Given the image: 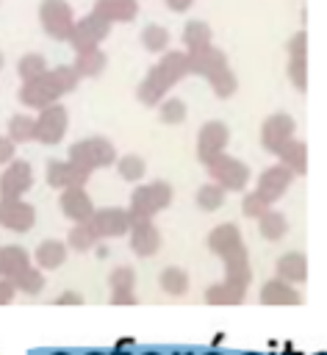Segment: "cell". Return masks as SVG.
<instances>
[{
	"label": "cell",
	"instance_id": "obj_15",
	"mask_svg": "<svg viewBox=\"0 0 327 355\" xmlns=\"http://www.w3.org/2000/svg\"><path fill=\"white\" fill-rule=\"evenodd\" d=\"M36 222V211L25 200H0V227L11 233H28Z\"/></svg>",
	"mask_w": 327,
	"mask_h": 355
},
{
	"label": "cell",
	"instance_id": "obj_42",
	"mask_svg": "<svg viewBox=\"0 0 327 355\" xmlns=\"http://www.w3.org/2000/svg\"><path fill=\"white\" fill-rule=\"evenodd\" d=\"M53 302H55V305H80L83 297H80L78 291H64V294H58Z\"/></svg>",
	"mask_w": 327,
	"mask_h": 355
},
{
	"label": "cell",
	"instance_id": "obj_26",
	"mask_svg": "<svg viewBox=\"0 0 327 355\" xmlns=\"http://www.w3.org/2000/svg\"><path fill=\"white\" fill-rule=\"evenodd\" d=\"M75 72L80 75V78H97V75H103V69L108 67V55L100 50V47H94V50H83V53H75Z\"/></svg>",
	"mask_w": 327,
	"mask_h": 355
},
{
	"label": "cell",
	"instance_id": "obj_44",
	"mask_svg": "<svg viewBox=\"0 0 327 355\" xmlns=\"http://www.w3.org/2000/svg\"><path fill=\"white\" fill-rule=\"evenodd\" d=\"M164 3H166V6L172 8V11H188L194 0H164Z\"/></svg>",
	"mask_w": 327,
	"mask_h": 355
},
{
	"label": "cell",
	"instance_id": "obj_37",
	"mask_svg": "<svg viewBox=\"0 0 327 355\" xmlns=\"http://www.w3.org/2000/svg\"><path fill=\"white\" fill-rule=\"evenodd\" d=\"M14 288L17 291H22V294H39L42 288H44V275H42V269L36 266V263H30L25 272H19L14 280Z\"/></svg>",
	"mask_w": 327,
	"mask_h": 355
},
{
	"label": "cell",
	"instance_id": "obj_13",
	"mask_svg": "<svg viewBox=\"0 0 327 355\" xmlns=\"http://www.w3.org/2000/svg\"><path fill=\"white\" fill-rule=\"evenodd\" d=\"M91 178V172H86V169H80L78 164H72L69 158L64 161V158H50L47 161V183L53 186V189H83L86 186V180Z\"/></svg>",
	"mask_w": 327,
	"mask_h": 355
},
{
	"label": "cell",
	"instance_id": "obj_39",
	"mask_svg": "<svg viewBox=\"0 0 327 355\" xmlns=\"http://www.w3.org/2000/svg\"><path fill=\"white\" fill-rule=\"evenodd\" d=\"M141 44L150 53H166V47H169V31L161 28V25H147L141 31Z\"/></svg>",
	"mask_w": 327,
	"mask_h": 355
},
{
	"label": "cell",
	"instance_id": "obj_16",
	"mask_svg": "<svg viewBox=\"0 0 327 355\" xmlns=\"http://www.w3.org/2000/svg\"><path fill=\"white\" fill-rule=\"evenodd\" d=\"M288 78L297 92L308 89V36L302 31L288 42Z\"/></svg>",
	"mask_w": 327,
	"mask_h": 355
},
{
	"label": "cell",
	"instance_id": "obj_46",
	"mask_svg": "<svg viewBox=\"0 0 327 355\" xmlns=\"http://www.w3.org/2000/svg\"><path fill=\"white\" fill-rule=\"evenodd\" d=\"M172 355H194L191 349H177V352H172Z\"/></svg>",
	"mask_w": 327,
	"mask_h": 355
},
{
	"label": "cell",
	"instance_id": "obj_4",
	"mask_svg": "<svg viewBox=\"0 0 327 355\" xmlns=\"http://www.w3.org/2000/svg\"><path fill=\"white\" fill-rule=\"evenodd\" d=\"M67 158H69L72 164H78L80 169H86V172L105 169V166H114V164L119 161L114 141L105 139V136H91V139H80V141L69 144Z\"/></svg>",
	"mask_w": 327,
	"mask_h": 355
},
{
	"label": "cell",
	"instance_id": "obj_34",
	"mask_svg": "<svg viewBox=\"0 0 327 355\" xmlns=\"http://www.w3.org/2000/svg\"><path fill=\"white\" fill-rule=\"evenodd\" d=\"M33 133H36V119L28 116V114H14L8 119V139L14 144H22V141H33Z\"/></svg>",
	"mask_w": 327,
	"mask_h": 355
},
{
	"label": "cell",
	"instance_id": "obj_2",
	"mask_svg": "<svg viewBox=\"0 0 327 355\" xmlns=\"http://www.w3.org/2000/svg\"><path fill=\"white\" fill-rule=\"evenodd\" d=\"M188 53L186 50H166L161 55V61L155 67H150V72L144 75V80L136 89V97L141 105H161L169 94V89L175 83H180L183 78H188Z\"/></svg>",
	"mask_w": 327,
	"mask_h": 355
},
{
	"label": "cell",
	"instance_id": "obj_8",
	"mask_svg": "<svg viewBox=\"0 0 327 355\" xmlns=\"http://www.w3.org/2000/svg\"><path fill=\"white\" fill-rule=\"evenodd\" d=\"M108 33H111V22H105L103 17H97V14L91 11V14H86V17H80V19L75 22V31H72L69 44H72L75 53L94 50V47H100V44L108 39Z\"/></svg>",
	"mask_w": 327,
	"mask_h": 355
},
{
	"label": "cell",
	"instance_id": "obj_36",
	"mask_svg": "<svg viewBox=\"0 0 327 355\" xmlns=\"http://www.w3.org/2000/svg\"><path fill=\"white\" fill-rule=\"evenodd\" d=\"M224 194H227V191H224L219 183L211 180V183H205V186L197 189V197H194V200H197V208L208 214V211H216V208L224 202Z\"/></svg>",
	"mask_w": 327,
	"mask_h": 355
},
{
	"label": "cell",
	"instance_id": "obj_30",
	"mask_svg": "<svg viewBox=\"0 0 327 355\" xmlns=\"http://www.w3.org/2000/svg\"><path fill=\"white\" fill-rule=\"evenodd\" d=\"M103 239L97 236L94 225L91 222H80V225H72V230L67 233V247L78 250V252H89L91 247H97Z\"/></svg>",
	"mask_w": 327,
	"mask_h": 355
},
{
	"label": "cell",
	"instance_id": "obj_14",
	"mask_svg": "<svg viewBox=\"0 0 327 355\" xmlns=\"http://www.w3.org/2000/svg\"><path fill=\"white\" fill-rule=\"evenodd\" d=\"M33 186V169L28 161H11L0 175V200H22Z\"/></svg>",
	"mask_w": 327,
	"mask_h": 355
},
{
	"label": "cell",
	"instance_id": "obj_49",
	"mask_svg": "<svg viewBox=\"0 0 327 355\" xmlns=\"http://www.w3.org/2000/svg\"><path fill=\"white\" fill-rule=\"evenodd\" d=\"M83 355H105V352H100V349H91V352H83Z\"/></svg>",
	"mask_w": 327,
	"mask_h": 355
},
{
	"label": "cell",
	"instance_id": "obj_23",
	"mask_svg": "<svg viewBox=\"0 0 327 355\" xmlns=\"http://www.w3.org/2000/svg\"><path fill=\"white\" fill-rule=\"evenodd\" d=\"M274 277L288 283V286H299L308 280V261L302 252H285L280 255L277 266H274Z\"/></svg>",
	"mask_w": 327,
	"mask_h": 355
},
{
	"label": "cell",
	"instance_id": "obj_51",
	"mask_svg": "<svg viewBox=\"0 0 327 355\" xmlns=\"http://www.w3.org/2000/svg\"><path fill=\"white\" fill-rule=\"evenodd\" d=\"M285 355H299V352H294V349H288V352H285Z\"/></svg>",
	"mask_w": 327,
	"mask_h": 355
},
{
	"label": "cell",
	"instance_id": "obj_53",
	"mask_svg": "<svg viewBox=\"0 0 327 355\" xmlns=\"http://www.w3.org/2000/svg\"><path fill=\"white\" fill-rule=\"evenodd\" d=\"M244 355H260V352H244Z\"/></svg>",
	"mask_w": 327,
	"mask_h": 355
},
{
	"label": "cell",
	"instance_id": "obj_50",
	"mask_svg": "<svg viewBox=\"0 0 327 355\" xmlns=\"http://www.w3.org/2000/svg\"><path fill=\"white\" fill-rule=\"evenodd\" d=\"M202 355H224V352H216V349H208V352H202Z\"/></svg>",
	"mask_w": 327,
	"mask_h": 355
},
{
	"label": "cell",
	"instance_id": "obj_27",
	"mask_svg": "<svg viewBox=\"0 0 327 355\" xmlns=\"http://www.w3.org/2000/svg\"><path fill=\"white\" fill-rule=\"evenodd\" d=\"M33 263V258L19 247V244H6L3 247V280H14L19 272H25Z\"/></svg>",
	"mask_w": 327,
	"mask_h": 355
},
{
	"label": "cell",
	"instance_id": "obj_48",
	"mask_svg": "<svg viewBox=\"0 0 327 355\" xmlns=\"http://www.w3.org/2000/svg\"><path fill=\"white\" fill-rule=\"evenodd\" d=\"M47 355H72V352H64V349H55V352H47Z\"/></svg>",
	"mask_w": 327,
	"mask_h": 355
},
{
	"label": "cell",
	"instance_id": "obj_32",
	"mask_svg": "<svg viewBox=\"0 0 327 355\" xmlns=\"http://www.w3.org/2000/svg\"><path fill=\"white\" fill-rule=\"evenodd\" d=\"M116 172H119L122 180H127V183H139V180L147 175V164H144L141 155L127 153V155H119V161H116Z\"/></svg>",
	"mask_w": 327,
	"mask_h": 355
},
{
	"label": "cell",
	"instance_id": "obj_25",
	"mask_svg": "<svg viewBox=\"0 0 327 355\" xmlns=\"http://www.w3.org/2000/svg\"><path fill=\"white\" fill-rule=\"evenodd\" d=\"M64 261H67V244L64 241H55V239L39 241V247L33 252V263L39 269H58V266H64Z\"/></svg>",
	"mask_w": 327,
	"mask_h": 355
},
{
	"label": "cell",
	"instance_id": "obj_29",
	"mask_svg": "<svg viewBox=\"0 0 327 355\" xmlns=\"http://www.w3.org/2000/svg\"><path fill=\"white\" fill-rule=\"evenodd\" d=\"M280 164L283 166H288L294 175H305L308 172V147H305V141H299V139H291L283 150H280Z\"/></svg>",
	"mask_w": 327,
	"mask_h": 355
},
{
	"label": "cell",
	"instance_id": "obj_17",
	"mask_svg": "<svg viewBox=\"0 0 327 355\" xmlns=\"http://www.w3.org/2000/svg\"><path fill=\"white\" fill-rule=\"evenodd\" d=\"M91 225L100 239H119V236L130 233L127 208H97L91 216Z\"/></svg>",
	"mask_w": 327,
	"mask_h": 355
},
{
	"label": "cell",
	"instance_id": "obj_5",
	"mask_svg": "<svg viewBox=\"0 0 327 355\" xmlns=\"http://www.w3.org/2000/svg\"><path fill=\"white\" fill-rule=\"evenodd\" d=\"M172 202V186L166 180H152V183H141L133 189L130 194V208L127 216L130 219H152L158 211L169 208Z\"/></svg>",
	"mask_w": 327,
	"mask_h": 355
},
{
	"label": "cell",
	"instance_id": "obj_7",
	"mask_svg": "<svg viewBox=\"0 0 327 355\" xmlns=\"http://www.w3.org/2000/svg\"><path fill=\"white\" fill-rule=\"evenodd\" d=\"M205 169H208L211 180L219 183L224 191H241V189H247V183H249V166H247L241 158H233V155H227V153H222V155H216L213 161H208Z\"/></svg>",
	"mask_w": 327,
	"mask_h": 355
},
{
	"label": "cell",
	"instance_id": "obj_38",
	"mask_svg": "<svg viewBox=\"0 0 327 355\" xmlns=\"http://www.w3.org/2000/svg\"><path fill=\"white\" fill-rule=\"evenodd\" d=\"M186 114H188V108H186V103L180 97H166L158 105V119L164 125H180V122H186Z\"/></svg>",
	"mask_w": 327,
	"mask_h": 355
},
{
	"label": "cell",
	"instance_id": "obj_9",
	"mask_svg": "<svg viewBox=\"0 0 327 355\" xmlns=\"http://www.w3.org/2000/svg\"><path fill=\"white\" fill-rule=\"evenodd\" d=\"M297 175L288 169V166H283V164H274V166H269V169H263L260 175H258V183H255V197H260L266 205H274L280 197H285V191L291 189V180H294Z\"/></svg>",
	"mask_w": 327,
	"mask_h": 355
},
{
	"label": "cell",
	"instance_id": "obj_28",
	"mask_svg": "<svg viewBox=\"0 0 327 355\" xmlns=\"http://www.w3.org/2000/svg\"><path fill=\"white\" fill-rule=\"evenodd\" d=\"M211 25L202 22V19H188L186 28H183V44H186V53H194V50H202V47H211Z\"/></svg>",
	"mask_w": 327,
	"mask_h": 355
},
{
	"label": "cell",
	"instance_id": "obj_11",
	"mask_svg": "<svg viewBox=\"0 0 327 355\" xmlns=\"http://www.w3.org/2000/svg\"><path fill=\"white\" fill-rule=\"evenodd\" d=\"M67 128H69V114H67V108L64 105H50V108H44V111H39V116H36V133H33V141H39V144H58L61 139H64V133H67Z\"/></svg>",
	"mask_w": 327,
	"mask_h": 355
},
{
	"label": "cell",
	"instance_id": "obj_45",
	"mask_svg": "<svg viewBox=\"0 0 327 355\" xmlns=\"http://www.w3.org/2000/svg\"><path fill=\"white\" fill-rule=\"evenodd\" d=\"M141 355H164V352H161V349H144Z\"/></svg>",
	"mask_w": 327,
	"mask_h": 355
},
{
	"label": "cell",
	"instance_id": "obj_24",
	"mask_svg": "<svg viewBox=\"0 0 327 355\" xmlns=\"http://www.w3.org/2000/svg\"><path fill=\"white\" fill-rule=\"evenodd\" d=\"M260 302L263 305H299L302 294H299L297 286H288V283L272 277L260 286Z\"/></svg>",
	"mask_w": 327,
	"mask_h": 355
},
{
	"label": "cell",
	"instance_id": "obj_52",
	"mask_svg": "<svg viewBox=\"0 0 327 355\" xmlns=\"http://www.w3.org/2000/svg\"><path fill=\"white\" fill-rule=\"evenodd\" d=\"M0 69H3V53H0Z\"/></svg>",
	"mask_w": 327,
	"mask_h": 355
},
{
	"label": "cell",
	"instance_id": "obj_41",
	"mask_svg": "<svg viewBox=\"0 0 327 355\" xmlns=\"http://www.w3.org/2000/svg\"><path fill=\"white\" fill-rule=\"evenodd\" d=\"M14 153H17V144L8 136H0V166L3 164H11L14 161Z\"/></svg>",
	"mask_w": 327,
	"mask_h": 355
},
{
	"label": "cell",
	"instance_id": "obj_47",
	"mask_svg": "<svg viewBox=\"0 0 327 355\" xmlns=\"http://www.w3.org/2000/svg\"><path fill=\"white\" fill-rule=\"evenodd\" d=\"M0 280H3V247H0Z\"/></svg>",
	"mask_w": 327,
	"mask_h": 355
},
{
	"label": "cell",
	"instance_id": "obj_20",
	"mask_svg": "<svg viewBox=\"0 0 327 355\" xmlns=\"http://www.w3.org/2000/svg\"><path fill=\"white\" fill-rule=\"evenodd\" d=\"M230 64H227V55L219 50V47H202V50H194V53H188V69H191V75H200V78H213L216 72H222V69H227Z\"/></svg>",
	"mask_w": 327,
	"mask_h": 355
},
{
	"label": "cell",
	"instance_id": "obj_35",
	"mask_svg": "<svg viewBox=\"0 0 327 355\" xmlns=\"http://www.w3.org/2000/svg\"><path fill=\"white\" fill-rule=\"evenodd\" d=\"M158 283H161V288H164L166 294H172V297H180V294L188 291V275H186L180 266H166V269L161 272Z\"/></svg>",
	"mask_w": 327,
	"mask_h": 355
},
{
	"label": "cell",
	"instance_id": "obj_21",
	"mask_svg": "<svg viewBox=\"0 0 327 355\" xmlns=\"http://www.w3.org/2000/svg\"><path fill=\"white\" fill-rule=\"evenodd\" d=\"M114 305H136V272L130 266H116L108 277Z\"/></svg>",
	"mask_w": 327,
	"mask_h": 355
},
{
	"label": "cell",
	"instance_id": "obj_18",
	"mask_svg": "<svg viewBox=\"0 0 327 355\" xmlns=\"http://www.w3.org/2000/svg\"><path fill=\"white\" fill-rule=\"evenodd\" d=\"M58 208H61V214L67 216V219H72L75 225H80V222H91V216H94V202H91V197L86 194V189H64L61 191V197H58Z\"/></svg>",
	"mask_w": 327,
	"mask_h": 355
},
{
	"label": "cell",
	"instance_id": "obj_19",
	"mask_svg": "<svg viewBox=\"0 0 327 355\" xmlns=\"http://www.w3.org/2000/svg\"><path fill=\"white\" fill-rule=\"evenodd\" d=\"M130 250L141 258H150L161 250V233L152 219H130Z\"/></svg>",
	"mask_w": 327,
	"mask_h": 355
},
{
	"label": "cell",
	"instance_id": "obj_6",
	"mask_svg": "<svg viewBox=\"0 0 327 355\" xmlns=\"http://www.w3.org/2000/svg\"><path fill=\"white\" fill-rule=\"evenodd\" d=\"M39 22L44 28V33L55 42H69L72 31H75V11L67 0H42L39 6Z\"/></svg>",
	"mask_w": 327,
	"mask_h": 355
},
{
	"label": "cell",
	"instance_id": "obj_22",
	"mask_svg": "<svg viewBox=\"0 0 327 355\" xmlns=\"http://www.w3.org/2000/svg\"><path fill=\"white\" fill-rule=\"evenodd\" d=\"M97 17H103L105 22L116 25V22H133L139 14V0H97L91 8Z\"/></svg>",
	"mask_w": 327,
	"mask_h": 355
},
{
	"label": "cell",
	"instance_id": "obj_43",
	"mask_svg": "<svg viewBox=\"0 0 327 355\" xmlns=\"http://www.w3.org/2000/svg\"><path fill=\"white\" fill-rule=\"evenodd\" d=\"M14 294H17L14 283L11 280H0V305H8L14 300Z\"/></svg>",
	"mask_w": 327,
	"mask_h": 355
},
{
	"label": "cell",
	"instance_id": "obj_10",
	"mask_svg": "<svg viewBox=\"0 0 327 355\" xmlns=\"http://www.w3.org/2000/svg\"><path fill=\"white\" fill-rule=\"evenodd\" d=\"M294 133H297V122L288 114L277 111L260 125V147L272 155H280V150L294 139Z\"/></svg>",
	"mask_w": 327,
	"mask_h": 355
},
{
	"label": "cell",
	"instance_id": "obj_3",
	"mask_svg": "<svg viewBox=\"0 0 327 355\" xmlns=\"http://www.w3.org/2000/svg\"><path fill=\"white\" fill-rule=\"evenodd\" d=\"M78 83H80V75L75 72V67H72V64H58V67L47 69L42 78H36V80H30V83H22L19 100H22L28 108L44 111V108L55 105L58 97L67 94V92H72Z\"/></svg>",
	"mask_w": 327,
	"mask_h": 355
},
{
	"label": "cell",
	"instance_id": "obj_31",
	"mask_svg": "<svg viewBox=\"0 0 327 355\" xmlns=\"http://www.w3.org/2000/svg\"><path fill=\"white\" fill-rule=\"evenodd\" d=\"M258 230H260V236H263L266 241H280V239L288 233V222H285V216H283L280 211L269 208V211L258 219Z\"/></svg>",
	"mask_w": 327,
	"mask_h": 355
},
{
	"label": "cell",
	"instance_id": "obj_1",
	"mask_svg": "<svg viewBox=\"0 0 327 355\" xmlns=\"http://www.w3.org/2000/svg\"><path fill=\"white\" fill-rule=\"evenodd\" d=\"M208 247L224 263V280L205 291V302H211V305H238V302H244L249 280H252V266H249L247 244H244L238 227L233 222L213 227L208 233Z\"/></svg>",
	"mask_w": 327,
	"mask_h": 355
},
{
	"label": "cell",
	"instance_id": "obj_54",
	"mask_svg": "<svg viewBox=\"0 0 327 355\" xmlns=\"http://www.w3.org/2000/svg\"><path fill=\"white\" fill-rule=\"evenodd\" d=\"M316 355H327V352H316Z\"/></svg>",
	"mask_w": 327,
	"mask_h": 355
},
{
	"label": "cell",
	"instance_id": "obj_33",
	"mask_svg": "<svg viewBox=\"0 0 327 355\" xmlns=\"http://www.w3.org/2000/svg\"><path fill=\"white\" fill-rule=\"evenodd\" d=\"M47 69H50V67H47L44 55H39V53H28V55H22V58L17 61V75L22 78V83H30V80L42 78Z\"/></svg>",
	"mask_w": 327,
	"mask_h": 355
},
{
	"label": "cell",
	"instance_id": "obj_40",
	"mask_svg": "<svg viewBox=\"0 0 327 355\" xmlns=\"http://www.w3.org/2000/svg\"><path fill=\"white\" fill-rule=\"evenodd\" d=\"M269 208H272V205H266V202H263L260 197H255L252 191H249V194H244V205H241L244 216H249V219H260Z\"/></svg>",
	"mask_w": 327,
	"mask_h": 355
},
{
	"label": "cell",
	"instance_id": "obj_12",
	"mask_svg": "<svg viewBox=\"0 0 327 355\" xmlns=\"http://www.w3.org/2000/svg\"><path fill=\"white\" fill-rule=\"evenodd\" d=\"M227 141H230V130H227L224 122H219V119L205 122V125L200 128V136H197V158H200L202 164L213 161L216 155L224 153Z\"/></svg>",
	"mask_w": 327,
	"mask_h": 355
}]
</instances>
